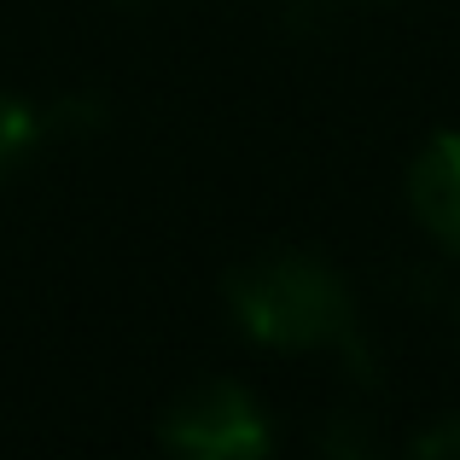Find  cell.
I'll list each match as a JSON object with an SVG mask.
<instances>
[{
    "label": "cell",
    "mask_w": 460,
    "mask_h": 460,
    "mask_svg": "<svg viewBox=\"0 0 460 460\" xmlns=\"http://www.w3.org/2000/svg\"><path fill=\"white\" fill-rule=\"evenodd\" d=\"M227 309L239 332L262 349H338L349 367H367L361 314L344 274L309 251H262L227 274Z\"/></svg>",
    "instance_id": "obj_1"
},
{
    "label": "cell",
    "mask_w": 460,
    "mask_h": 460,
    "mask_svg": "<svg viewBox=\"0 0 460 460\" xmlns=\"http://www.w3.org/2000/svg\"><path fill=\"white\" fill-rule=\"evenodd\" d=\"M157 443L175 455H192V460H257L274 443V431L245 385L204 379L164 408Z\"/></svg>",
    "instance_id": "obj_2"
},
{
    "label": "cell",
    "mask_w": 460,
    "mask_h": 460,
    "mask_svg": "<svg viewBox=\"0 0 460 460\" xmlns=\"http://www.w3.org/2000/svg\"><path fill=\"white\" fill-rule=\"evenodd\" d=\"M408 210L443 257L460 262V135H431L408 164Z\"/></svg>",
    "instance_id": "obj_3"
},
{
    "label": "cell",
    "mask_w": 460,
    "mask_h": 460,
    "mask_svg": "<svg viewBox=\"0 0 460 460\" xmlns=\"http://www.w3.org/2000/svg\"><path fill=\"white\" fill-rule=\"evenodd\" d=\"M41 135H47L41 117H35L18 93L0 88V175H6V169H18L23 157L35 152V140H41Z\"/></svg>",
    "instance_id": "obj_4"
},
{
    "label": "cell",
    "mask_w": 460,
    "mask_h": 460,
    "mask_svg": "<svg viewBox=\"0 0 460 460\" xmlns=\"http://www.w3.org/2000/svg\"><path fill=\"white\" fill-rule=\"evenodd\" d=\"M414 455H426V460H460V414H443L438 426L420 431Z\"/></svg>",
    "instance_id": "obj_5"
}]
</instances>
